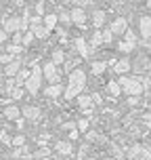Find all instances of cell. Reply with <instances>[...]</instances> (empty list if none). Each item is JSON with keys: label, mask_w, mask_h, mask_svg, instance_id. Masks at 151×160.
Listing matches in <instances>:
<instances>
[{"label": "cell", "mask_w": 151, "mask_h": 160, "mask_svg": "<svg viewBox=\"0 0 151 160\" xmlns=\"http://www.w3.org/2000/svg\"><path fill=\"white\" fill-rule=\"evenodd\" d=\"M139 30H141V36L149 38V36H151V17H141V21H139Z\"/></svg>", "instance_id": "cell-1"}, {"label": "cell", "mask_w": 151, "mask_h": 160, "mask_svg": "<svg viewBox=\"0 0 151 160\" xmlns=\"http://www.w3.org/2000/svg\"><path fill=\"white\" fill-rule=\"evenodd\" d=\"M40 87V70H34V74L27 78V88L32 91V93H36Z\"/></svg>", "instance_id": "cell-2"}, {"label": "cell", "mask_w": 151, "mask_h": 160, "mask_svg": "<svg viewBox=\"0 0 151 160\" xmlns=\"http://www.w3.org/2000/svg\"><path fill=\"white\" fill-rule=\"evenodd\" d=\"M122 84L126 87L128 93H141V84L134 82V80H124V78H122Z\"/></svg>", "instance_id": "cell-3"}, {"label": "cell", "mask_w": 151, "mask_h": 160, "mask_svg": "<svg viewBox=\"0 0 151 160\" xmlns=\"http://www.w3.org/2000/svg\"><path fill=\"white\" fill-rule=\"evenodd\" d=\"M111 32L113 34H120V32H126V21L124 19H116L111 25Z\"/></svg>", "instance_id": "cell-4"}, {"label": "cell", "mask_w": 151, "mask_h": 160, "mask_svg": "<svg viewBox=\"0 0 151 160\" xmlns=\"http://www.w3.org/2000/svg\"><path fill=\"white\" fill-rule=\"evenodd\" d=\"M44 74H46V78H50V80H57L55 63H46V65H44Z\"/></svg>", "instance_id": "cell-5"}, {"label": "cell", "mask_w": 151, "mask_h": 160, "mask_svg": "<svg viewBox=\"0 0 151 160\" xmlns=\"http://www.w3.org/2000/svg\"><path fill=\"white\" fill-rule=\"evenodd\" d=\"M72 19H73V21H78V23H82V21H84V11H82V8H73Z\"/></svg>", "instance_id": "cell-6"}, {"label": "cell", "mask_w": 151, "mask_h": 160, "mask_svg": "<svg viewBox=\"0 0 151 160\" xmlns=\"http://www.w3.org/2000/svg\"><path fill=\"white\" fill-rule=\"evenodd\" d=\"M17 28H21V21L19 19H8L7 21V30L11 32V30H17Z\"/></svg>", "instance_id": "cell-7"}, {"label": "cell", "mask_w": 151, "mask_h": 160, "mask_svg": "<svg viewBox=\"0 0 151 160\" xmlns=\"http://www.w3.org/2000/svg\"><path fill=\"white\" fill-rule=\"evenodd\" d=\"M59 93H61V87H59V84H57V87H48L46 88V95H50V97H57Z\"/></svg>", "instance_id": "cell-8"}, {"label": "cell", "mask_w": 151, "mask_h": 160, "mask_svg": "<svg viewBox=\"0 0 151 160\" xmlns=\"http://www.w3.org/2000/svg\"><path fill=\"white\" fill-rule=\"evenodd\" d=\"M44 23H46V30H50V28H55V23H57V17H55V15H48Z\"/></svg>", "instance_id": "cell-9"}, {"label": "cell", "mask_w": 151, "mask_h": 160, "mask_svg": "<svg viewBox=\"0 0 151 160\" xmlns=\"http://www.w3.org/2000/svg\"><path fill=\"white\" fill-rule=\"evenodd\" d=\"M23 114H25V116H30V118H36V116H38V110H36V108H25Z\"/></svg>", "instance_id": "cell-10"}, {"label": "cell", "mask_w": 151, "mask_h": 160, "mask_svg": "<svg viewBox=\"0 0 151 160\" xmlns=\"http://www.w3.org/2000/svg\"><path fill=\"white\" fill-rule=\"evenodd\" d=\"M120 48H122V51H132V48H134V42L126 40V42H122V44H120Z\"/></svg>", "instance_id": "cell-11"}, {"label": "cell", "mask_w": 151, "mask_h": 160, "mask_svg": "<svg viewBox=\"0 0 151 160\" xmlns=\"http://www.w3.org/2000/svg\"><path fill=\"white\" fill-rule=\"evenodd\" d=\"M7 116L8 118H17L19 116V110L17 108H7Z\"/></svg>", "instance_id": "cell-12"}, {"label": "cell", "mask_w": 151, "mask_h": 160, "mask_svg": "<svg viewBox=\"0 0 151 160\" xmlns=\"http://www.w3.org/2000/svg\"><path fill=\"white\" fill-rule=\"evenodd\" d=\"M53 61H55V63H61V61H63V53H61V51H55V53H53Z\"/></svg>", "instance_id": "cell-13"}, {"label": "cell", "mask_w": 151, "mask_h": 160, "mask_svg": "<svg viewBox=\"0 0 151 160\" xmlns=\"http://www.w3.org/2000/svg\"><path fill=\"white\" fill-rule=\"evenodd\" d=\"M103 19H105V15L101 13V11H97V13H95V23L101 25V23H103Z\"/></svg>", "instance_id": "cell-14"}, {"label": "cell", "mask_w": 151, "mask_h": 160, "mask_svg": "<svg viewBox=\"0 0 151 160\" xmlns=\"http://www.w3.org/2000/svg\"><path fill=\"white\" fill-rule=\"evenodd\" d=\"M109 91H111V95H118L120 93V84L118 82H109Z\"/></svg>", "instance_id": "cell-15"}, {"label": "cell", "mask_w": 151, "mask_h": 160, "mask_svg": "<svg viewBox=\"0 0 151 160\" xmlns=\"http://www.w3.org/2000/svg\"><path fill=\"white\" fill-rule=\"evenodd\" d=\"M17 68H19V63H17V61H13V63H8V68H7V74H15V72H17Z\"/></svg>", "instance_id": "cell-16"}, {"label": "cell", "mask_w": 151, "mask_h": 160, "mask_svg": "<svg viewBox=\"0 0 151 160\" xmlns=\"http://www.w3.org/2000/svg\"><path fill=\"white\" fill-rule=\"evenodd\" d=\"M118 70H120V72H126V70H128V61H126V59H122V61L118 63Z\"/></svg>", "instance_id": "cell-17"}, {"label": "cell", "mask_w": 151, "mask_h": 160, "mask_svg": "<svg viewBox=\"0 0 151 160\" xmlns=\"http://www.w3.org/2000/svg\"><path fill=\"white\" fill-rule=\"evenodd\" d=\"M103 68H105L103 63H95V65H92V72H95V74H101V72H103Z\"/></svg>", "instance_id": "cell-18"}, {"label": "cell", "mask_w": 151, "mask_h": 160, "mask_svg": "<svg viewBox=\"0 0 151 160\" xmlns=\"http://www.w3.org/2000/svg\"><path fill=\"white\" fill-rule=\"evenodd\" d=\"M88 103H90V99H88V97H80V105H82V108H86Z\"/></svg>", "instance_id": "cell-19"}, {"label": "cell", "mask_w": 151, "mask_h": 160, "mask_svg": "<svg viewBox=\"0 0 151 160\" xmlns=\"http://www.w3.org/2000/svg\"><path fill=\"white\" fill-rule=\"evenodd\" d=\"M30 40H32V34H25V36H23V42H25V44H27Z\"/></svg>", "instance_id": "cell-20"}, {"label": "cell", "mask_w": 151, "mask_h": 160, "mask_svg": "<svg viewBox=\"0 0 151 160\" xmlns=\"http://www.w3.org/2000/svg\"><path fill=\"white\" fill-rule=\"evenodd\" d=\"M4 38H7V34H4V30H0V42H2Z\"/></svg>", "instance_id": "cell-21"}, {"label": "cell", "mask_w": 151, "mask_h": 160, "mask_svg": "<svg viewBox=\"0 0 151 160\" xmlns=\"http://www.w3.org/2000/svg\"><path fill=\"white\" fill-rule=\"evenodd\" d=\"M147 4H149V8H151V0H147Z\"/></svg>", "instance_id": "cell-22"}, {"label": "cell", "mask_w": 151, "mask_h": 160, "mask_svg": "<svg viewBox=\"0 0 151 160\" xmlns=\"http://www.w3.org/2000/svg\"><path fill=\"white\" fill-rule=\"evenodd\" d=\"M149 65H151V61H149Z\"/></svg>", "instance_id": "cell-23"}]
</instances>
